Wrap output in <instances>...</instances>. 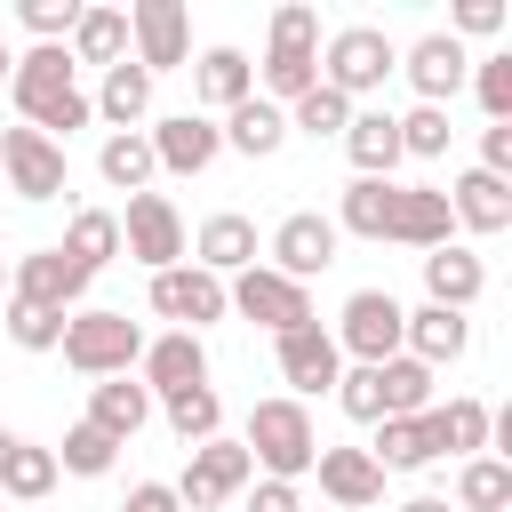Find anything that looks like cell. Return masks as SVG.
Here are the masks:
<instances>
[{
  "instance_id": "cell-1",
  "label": "cell",
  "mask_w": 512,
  "mask_h": 512,
  "mask_svg": "<svg viewBox=\"0 0 512 512\" xmlns=\"http://www.w3.org/2000/svg\"><path fill=\"white\" fill-rule=\"evenodd\" d=\"M8 96H16L24 128H40L48 144L96 120V112H88V96L72 88V56H64V48H24V56H16V72H8Z\"/></svg>"
},
{
  "instance_id": "cell-2",
  "label": "cell",
  "mask_w": 512,
  "mask_h": 512,
  "mask_svg": "<svg viewBox=\"0 0 512 512\" xmlns=\"http://www.w3.org/2000/svg\"><path fill=\"white\" fill-rule=\"evenodd\" d=\"M240 448H248V464H264V480H304L320 456V432H312L304 400H256Z\"/></svg>"
},
{
  "instance_id": "cell-3",
  "label": "cell",
  "mask_w": 512,
  "mask_h": 512,
  "mask_svg": "<svg viewBox=\"0 0 512 512\" xmlns=\"http://www.w3.org/2000/svg\"><path fill=\"white\" fill-rule=\"evenodd\" d=\"M264 104H296L304 88H320V16L304 8V0H288V8H272V48H264Z\"/></svg>"
},
{
  "instance_id": "cell-4",
  "label": "cell",
  "mask_w": 512,
  "mask_h": 512,
  "mask_svg": "<svg viewBox=\"0 0 512 512\" xmlns=\"http://www.w3.org/2000/svg\"><path fill=\"white\" fill-rule=\"evenodd\" d=\"M56 352H64L80 376H96V384H104V376H128V368L144 360V328H136L128 312H72Z\"/></svg>"
},
{
  "instance_id": "cell-5",
  "label": "cell",
  "mask_w": 512,
  "mask_h": 512,
  "mask_svg": "<svg viewBox=\"0 0 512 512\" xmlns=\"http://www.w3.org/2000/svg\"><path fill=\"white\" fill-rule=\"evenodd\" d=\"M400 72V48L376 32V24H344L336 40H328V56H320V80L352 104V96H368V88H384Z\"/></svg>"
},
{
  "instance_id": "cell-6",
  "label": "cell",
  "mask_w": 512,
  "mask_h": 512,
  "mask_svg": "<svg viewBox=\"0 0 512 512\" xmlns=\"http://www.w3.org/2000/svg\"><path fill=\"white\" fill-rule=\"evenodd\" d=\"M400 320H408V304L392 288H352L344 296V320H336V352H352L360 368H376V360L400 352Z\"/></svg>"
},
{
  "instance_id": "cell-7",
  "label": "cell",
  "mask_w": 512,
  "mask_h": 512,
  "mask_svg": "<svg viewBox=\"0 0 512 512\" xmlns=\"http://www.w3.org/2000/svg\"><path fill=\"white\" fill-rule=\"evenodd\" d=\"M248 480H256V464H248V448H240V440H200V448L184 456L176 504H184V512H216V504H232Z\"/></svg>"
},
{
  "instance_id": "cell-8",
  "label": "cell",
  "mask_w": 512,
  "mask_h": 512,
  "mask_svg": "<svg viewBox=\"0 0 512 512\" xmlns=\"http://www.w3.org/2000/svg\"><path fill=\"white\" fill-rule=\"evenodd\" d=\"M224 304H232L240 320L272 328V336H288V328H312V296H304L296 280H280L272 264H248V272L224 288Z\"/></svg>"
},
{
  "instance_id": "cell-9",
  "label": "cell",
  "mask_w": 512,
  "mask_h": 512,
  "mask_svg": "<svg viewBox=\"0 0 512 512\" xmlns=\"http://www.w3.org/2000/svg\"><path fill=\"white\" fill-rule=\"evenodd\" d=\"M120 248H128L144 272L184 264V216H176V200H168V192H136L128 216H120Z\"/></svg>"
},
{
  "instance_id": "cell-10",
  "label": "cell",
  "mask_w": 512,
  "mask_h": 512,
  "mask_svg": "<svg viewBox=\"0 0 512 512\" xmlns=\"http://www.w3.org/2000/svg\"><path fill=\"white\" fill-rule=\"evenodd\" d=\"M88 280H96V272H80L64 248H32V256H16V272H8V296H16V304H40V312H64V320H72V304L88 296Z\"/></svg>"
},
{
  "instance_id": "cell-11",
  "label": "cell",
  "mask_w": 512,
  "mask_h": 512,
  "mask_svg": "<svg viewBox=\"0 0 512 512\" xmlns=\"http://www.w3.org/2000/svg\"><path fill=\"white\" fill-rule=\"evenodd\" d=\"M152 312L176 320L184 336H200V328L224 320L232 304H224V280H216V272H200V264H168V272H152Z\"/></svg>"
},
{
  "instance_id": "cell-12",
  "label": "cell",
  "mask_w": 512,
  "mask_h": 512,
  "mask_svg": "<svg viewBox=\"0 0 512 512\" xmlns=\"http://www.w3.org/2000/svg\"><path fill=\"white\" fill-rule=\"evenodd\" d=\"M128 40H136V64H144L152 80L192 56V24H184L176 0H136V8H128Z\"/></svg>"
},
{
  "instance_id": "cell-13",
  "label": "cell",
  "mask_w": 512,
  "mask_h": 512,
  "mask_svg": "<svg viewBox=\"0 0 512 512\" xmlns=\"http://www.w3.org/2000/svg\"><path fill=\"white\" fill-rule=\"evenodd\" d=\"M0 176L24 200H56L64 192V144H48L40 128H0Z\"/></svg>"
},
{
  "instance_id": "cell-14",
  "label": "cell",
  "mask_w": 512,
  "mask_h": 512,
  "mask_svg": "<svg viewBox=\"0 0 512 512\" xmlns=\"http://www.w3.org/2000/svg\"><path fill=\"white\" fill-rule=\"evenodd\" d=\"M336 264V224L328 216H312V208H296V216H280V232H272V272L280 280H312V272H328Z\"/></svg>"
},
{
  "instance_id": "cell-15",
  "label": "cell",
  "mask_w": 512,
  "mask_h": 512,
  "mask_svg": "<svg viewBox=\"0 0 512 512\" xmlns=\"http://www.w3.org/2000/svg\"><path fill=\"white\" fill-rule=\"evenodd\" d=\"M400 72L416 80V104H440V112H448V96L472 80V56H464V40H448V32H424V40L400 56Z\"/></svg>"
},
{
  "instance_id": "cell-16",
  "label": "cell",
  "mask_w": 512,
  "mask_h": 512,
  "mask_svg": "<svg viewBox=\"0 0 512 512\" xmlns=\"http://www.w3.org/2000/svg\"><path fill=\"white\" fill-rule=\"evenodd\" d=\"M272 352H280V376H288L296 392H336V376H344V352H336V336H328L320 320L272 336Z\"/></svg>"
},
{
  "instance_id": "cell-17",
  "label": "cell",
  "mask_w": 512,
  "mask_h": 512,
  "mask_svg": "<svg viewBox=\"0 0 512 512\" xmlns=\"http://www.w3.org/2000/svg\"><path fill=\"white\" fill-rule=\"evenodd\" d=\"M216 152H224V136H216V120H200V112H168V120L152 128V160H160L168 176H200Z\"/></svg>"
},
{
  "instance_id": "cell-18",
  "label": "cell",
  "mask_w": 512,
  "mask_h": 512,
  "mask_svg": "<svg viewBox=\"0 0 512 512\" xmlns=\"http://www.w3.org/2000/svg\"><path fill=\"white\" fill-rule=\"evenodd\" d=\"M192 384H208V344L200 336H184V328H168V336H152L144 344V392H192Z\"/></svg>"
},
{
  "instance_id": "cell-19",
  "label": "cell",
  "mask_w": 512,
  "mask_h": 512,
  "mask_svg": "<svg viewBox=\"0 0 512 512\" xmlns=\"http://www.w3.org/2000/svg\"><path fill=\"white\" fill-rule=\"evenodd\" d=\"M488 432H496V416H488L472 392H456L448 408H440V400L424 408V440H432V456H464V464H472V456L488 448Z\"/></svg>"
},
{
  "instance_id": "cell-20",
  "label": "cell",
  "mask_w": 512,
  "mask_h": 512,
  "mask_svg": "<svg viewBox=\"0 0 512 512\" xmlns=\"http://www.w3.org/2000/svg\"><path fill=\"white\" fill-rule=\"evenodd\" d=\"M312 472H320V488H328V504H336V512H368V504L384 496V472L368 464V448H328V440H320Z\"/></svg>"
},
{
  "instance_id": "cell-21",
  "label": "cell",
  "mask_w": 512,
  "mask_h": 512,
  "mask_svg": "<svg viewBox=\"0 0 512 512\" xmlns=\"http://www.w3.org/2000/svg\"><path fill=\"white\" fill-rule=\"evenodd\" d=\"M80 424H96L104 440H120V448H128V440L152 424V392H144V384H128V376H104V384H88V416H80Z\"/></svg>"
},
{
  "instance_id": "cell-22",
  "label": "cell",
  "mask_w": 512,
  "mask_h": 512,
  "mask_svg": "<svg viewBox=\"0 0 512 512\" xmlns=\"http://www.w3.org/2000/svg\"><path fill=\"white\" fill-rule=\"evenodd\" d=\"M480 288H488V264H480L472 248H456V240H448V248H424V296H432L440 312H464Z\"/></svg>"
},
{
  "instance_id": "cell-23",
  "label": "cell",
  "mask_w": 512,
  "mask_h": 512,
  "mask_svg": "<svg viewBox=\"0 0 512 512\" xmlns=\"http://www.w3.org/2000/svg\"><path fill=\"white\" fill-rule=\"evenodd\" d=\"M400 344H408V360H424V368H448V360H464V344H472V320H464V312H440V304H424V312H408V320H400Z\"/></svg>"
},
{
  "instance_id": "cell-24",
  "label": "cell",
  "mask_w": 512,
  "mask_h": 512,
  "mask_svg": "<svg viewBox=\"0 0 512 512\" xmlns=\"http://www.w3.org/2000/svg\"><path fill=\"white\" fill-rule=\"evenodd\" d=\"M240 160H272L280 144H288V112L280 104H264V96H240L232 112H224V128H216Z\"/></svg>"
},
{
  "instance_id": "cell-25",
  "label": "cell",
  "mask_w": 512,
  "mask_h": 512,
  "mask_svg": "<svg viewBox=\"0 0 512 512\" xmlns=\"http://www.w3.org/2000/svg\"><path fill=\"white\" fill-rule=\"evenodd\" d=\"M448 216H456L464 232H504V224H512V184L488 176V168H472V176L448 184Z\"/></svg>"
},
{
  "instance_id": "cell-26",
  "label": "cell",
  "mask_w": 512,
  "mask_h": 512,
  "mask_svg": "<svg viewBox=\"0 0 512 512\" xmlns=\"http://www.w3.org/2000/svg\"><path fill=\"white\" fill-rule=\"evenodd\" d=\"M448 192H432V184H400L392 192V240H408V248H448Z\"/></svg>"
},
{
  "instance_id": "cell-27",
  "label": "cell",
  "mask_w": 512,
  "mask_h": 512,
  "mask_svg": "<svg viewBox=\"0 0 512 512\" xmlns=\"http://www.w3.org/2000/svg\"><path fill=\"white\" fill-rule=\"evenodd\" d=\"M88 112H104V120H112V136H120V128H136V120L152 112V72H144L136 56H120V64L104 72V88H96V104H88Z\"/></svg>"
},
{
  "instance_id": "cell-28",
  "label": "cell",
  "mask_w": 512,
  "mask_h": 512,
  "mask_svg": "<svg viewBox=\"0 0 512 512\" xmlns=\"http://www.w3.org/2000/svg\"><path fill=\"white\" fill-rule=\"evenodd\" d=\"M344 152H352L360 176H384V184H392V168H400V120H392V112H352Z\"/></svg>"
},
{
  "instance_id": "cell-29",
  "label": "cell",
  "mask_w": 512,
  "mask_h": 512,
  "mask_svg": "<svg viewBox=\"0 0 512 512\" xmlns=\"http://www.w3.org/2000/svg\"><path fill=\"white\" fill-rule=\"evenodd\" d=\"M192 248H200V272H216V280H224V272H248V264H256V224L224 208V216H208V224H200V240H192Z\"/></svg>"
},
{
  "instance_id": "cell-30",
  "label": "cell",
  "mask_w": 512,
  "mask_h": 512,
  "mask_svg": "<svg viewBox=\"0 0 512 512\" xmlns=\"http://www.w3.org/2000/svg\"><path fill=\"white\" fill-rule=\"evenodd\" d=\"M72 64H120L128 56V8H80V24H72V48H64Z\"/></svg>"
},
{
  "instance_id": "cell-31",
  "label": "cell",
  "mask_w": 512,
  "mask_h": 512,
  "mask_svg": "<svg viewBox=\"0 0 512 512\" xmlns=\"http://www.w3.org/2000/svg\"><path fill=\"white\" fill-rule=\"evenodd\" d=\"M152 168H160V160H152V136H144V128H120V136H104V152H96V176H104L112 192H128V200L152 184Z\"/></svg>"
},
{
  "instance_id": "cell-32",
  "label": "cell",
  "mask_w": 512,
  "mask_h": 512,
  "mask_svg": "<svg viewBox=\"0 0 512 512\" xmlns=\"http://www.w3.org/2000/svg\"><path fill=\"white\" fill-rule=\"evenodd\" d=\"M192 88H200V104H240V96H256V64L240 56V48H208L200 64H192Z\"/></svg>"
},
{
  "instance_id": "cell-33",
  "label": "cell",
  "mask_w": 512,
  "mask_h": 512,
  "mask_svg": "<svg viewBox=\"0 0 512 512\" xmlns=\"http://www.w3.org/2000/svg\"><path fill=\"white\" fill-rule=\"evenodd\" d=\"M376 472H424L432 464V440H424V416H384L376 424V448H368Z\"/></svg>"
},
{
  "instance_id": "cell-34",
  "label": "cell",
  "mask_w": 512,
  "mask_h": 512,
  "mask_svg": "<svg viewBox=\"0 0 512 512\" xmlns=\"http://www.w3.org/2000/svg\"><path fill=\"white\" fill-rule=\"evenodd\" d=\"M64 256H72L80 272H104V264L120 256V216H104V208H80V216L64 224Z\"/></svg>"
},
{
  "instance_id": "cell-35",
  "label": "cell",
  "mask_w": 512,
  "mask_h": 512,
  "mask_svg": "<svg viewBox=\"0 0 512 512\" xmlns=\"http://www.w3.org/2000/svg\"><path fill=\"white\" fill-rule=\"evenodd\" d=\"M376 384H384V416H424L432 408V368L408 360V352L376 360Z\"/></svg>"
},
{
  "instance_id": "cell-36",
  "label": "cell",
  "mask_w": 512,
  "mask_h": 512,
  "mask_svg": "<svg viewBox=\"0 0 512 512\" xmlns=\"http://www.w3.org/2000/svg\"><path fill=\"white\" fill-rule=\"evenodd\" d=\"M160 408H168V424H176V440H184V448H200V440H216V424H224V400H216V384H192V392H168Z\"/></svg>"
},
{
  "instance_id": "cell-37",
  "label": "cell",
  "mask_w": 512,
  "mask_h": 512,
  "mask_svg": "<svg viewBox=\"0 0 512 512\" xmlns=\"http://www.w3.org/2000/svg\"><path fill=\"white\" fill-rule=\"evenodd\" d=\"M456 504L464 512H512V464L504 456H472L464 480H456Z\"/></svg>"
},
{
  "instance_id": "cell-38",
  "label": "cell",
  "mask_w": 512,
  "mask_h": 512,
  "mask_svg": "<svg viewBox=\"0 0 512 512\" xmlns=\"http://www.w3.org/2000/svg\"><path fill=\"white\" fill-rule=\"evenodd\" d=\"M48 488H56V456H48V448H32V440H16V448H8V464H0V496L40 504Z\"/></svg>"
},
{
  "instance_id": "cell-39",
  "label": "cell",
  "mask_w": 512,
  "mask_h": 512,
  "mask_svg": "<svg viewBox=\"0 0 512 512\" xmlns=\"http://www.w3.org/2000/svg\"><path fill=\"white\" fill-rule=\"evenodd\" d=\"M288 128H304L312 144H320V136H344V128H352V104H344V96L320 80V88H304V96L288 104Z\"/></svg>"
},
{
  "instance_id": "cell-40",
  "label": "cell",
  "mask_w": 512,
  "mask_h": 512,
  "mask_svg": "<svg viewBox=\"0 0 512 512\" xmlns=\"http://www.w3.org/2000/svg\"><path fill=\"white\" fill-rule=\"evenodd\" d=\"M48 456H56V472L104 480V472H112V456H120V440H104L96 424H72V432H64V448H48Z\"/></svg>"
},
{
  "instance_id": "cell-41",
  "label": "cell",
  "mask_w": 512,
  "mask_h": 512,
  "mask_svg": "<svg viewBox=\"0 0 512 512\" xmlns=\"http://www.w3.org/2000/svg\"><path fill=\"white\" fill-rule=\"evenodd\" d=\"M392 120H400V160H440L448 136H456L440 104H416V112H392Z\"/></svg>"
},
{
  "instance_id": "cell-42",
  "label": "cell",
  "mask_w": 512,
  "mask_h": 512,
  "mask_svg": "<svg viewBox=\"0 0 512 512\" xmlns=\"http://www.w3.org/2000/svg\"><path fill=\"white\" fill-rule=\"evenodd\" d=\"M16 24H24L40 48H64V40H72V24H80V0H24V8H16Z\"/></svg>"
},
{
  "instance_id": "cell-43",
  "label": "cell",
  "mask_w": 512,
  "mask_h": 512,
  "mask_svg": "<svg viewBox=\"0 0 512 512\" xmlns=\"http://www.w3.org/2000/svg\"><path fill=\"white\" fill-rule=\"evenodd\" d=\"M8 344L56 352V344H64V312H40V304H16V296H8Z\"/></svg>"
},
{
  "instance_id": "cell-44",
  "label": "cell",
  "mask_w": 512,
  "mask_h": 512,
  "mask_svg": "<svg viewBox=\"0 0 512 512\" xmlns=\"http://www.w3.org/2000/svg\"><path fill=\"white\" fill-rule=\"evenodd\" d=\"M472 88H480V112H488V128H504V120H512V56H480Z\"/></svg>"
},
{
  "instance_id": "cell-45",
  "label": "cell",
  "mask_w": 512,
  "mask_h": 512,
  "mask_svg": "<svg viewBox=\"0 0 512 512\" xmlns=\"http://www.w3.org/2000/svg\"><path fill=\"white\" fill-rule=\"evenodd\" d=\"M336 400H344V416H352V424H384V384H376V368L336 376Z\"/></svg>"
},
{
  "instance_id": "cell-46",
  "label": "cell",
  "mask_w": 512,
  "mask_h": 512,
  "mask_svg": "<svg viewBox=\"0 0 512 512\" xmlns=\"http://www.w3.org/2000/svg\"><path fill=\"white\" fill-rule=\"evenodd\" d=\"M456 32H472V40L504 32V0H456V16H448V40H456Z\"/></svg>"
},
{
  "instance_id": "cell-47",
  "label": "cell",
  "mask_w": 512,
  "mask_h": 512,
  "mask_svg": "<svg viewBox=\"0 0 512 512\" xmlns=\"http://www.w3.org/2000/svg\"><path fill=\"white\" fill-rule=\"evenodd\" d=\"M240 512H304V496H296V480H256Z\"/></svg>"
},
{
  "instance_id": "cell-48",
  "label": "cell",
  "mask_w": 512,
  "mask_h": 512,
  "mask_svg": "<svg viewBox=\"0 0 512 512\" xmlns=\"http://www.w3.org/2000/svg\"><path fill=\"white\" fill-rule=\"evenodd\" d=\"M120 512H184V504H176V488H168V480H136Z\"/></svg>"
},
{
  "instance_id": "cell-49",
  "label": "cell",
  "mask_w": 512,
  "mask_h": 512,
  "mask_svg": "<svg viewBox=\"0 0 512 512\" xmlns=\"http://www.w3.org/2000/svg\"><path fill=\"white\" fill-rule=\"evenodd\" d=\"M400 512H448V496H408Z\"/></svg>"
},
{
  "instance_id": "cell-50",
  "label": "cell",
  "mask_w": 512,
  "mask_h": 512,
  "mask_svg": "<svg viewBox=\"0 0 512 512\" xmlns=\"http://www.w3.org/2000/svg\"><path fill=\"white\" fill-rule=\"evenodd\" d=\"M8 448H16V432H8V424H0V464H8Z\"/></svg>"
},
{
  "instance_id": "cell-51",
  "label": "cell",
  "mask_w": 512,
  "mask_h": 512,
  "mask_svg": "<svg viewBox=\"0 0 512 512\" xmlns=\"http://www.w3.org/2000/svg\"><path fill=\"white\" fill-rule=\"evenodd\" d=\"M8 72H16V56H8V40H0V80H8Z\"/></svg>"
},
{
  "instance_id": "cell-52",
  "label": "cell",
  "mask_w": 512,
  "mask_h": 512,
  "mask_svg": "<svg viewBox=\"0 0 512 512\" xmlns=\"http://www.w3.org/2000/svg\"><path fill=\"white\" fill-rule=\"evenodd\" d=\"M0 296H8V264H0Z\"/></svg>"
},
{
  "instance_id": "cell-53",
  "label": "cell",
  "mask_w": 512,
  "mask_h": 512,
  "mask_svg": "<svg viewBox=\"0 0 512 512\" xmlns=\"http://www.w3.org/2000/svg\"><path fill=\"white\" fill-rule=\"evenodd\" d=\"M0 512H8V496H0Z\"/></svg>"
}]
</instances>
